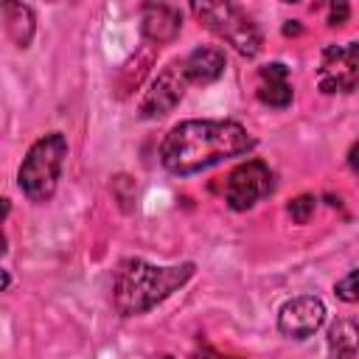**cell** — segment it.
<instances>
[{"instance_id":"obj_1","label":"cell","mask_w":359,"mask_h":359,"mask_svg":"<svg viewBox=\"0 0 359 359\" xmlns=\"http://www.w3.org/2000/svg\"><path fill=\"white\" fill-rule=\"evenodd\" d=\"M258 140L238 121H180L160 143V163L174 177L199 174L216 163L244 157Z\"/></svg>"},{"instance_id":"obj_2","label":"cell","mask_w":359,"mask_h":359,"mask_svg":"<svg viewBox=\"0 0 359 359\" xmlns=\"http://www.w3.org/2000/svg\"><path fill=\"white\" fill-rule=\"evenodd\" d=\"M194 272H196L194 261L157 266L143 258H123L112 280V306L121 317L146 314L157 303L171 297L177 289H182L194 278Z\"/></svg>"},{"instance_id":"obj_3","label":"cell","mask_w":359,"mask_h":359,"mask_svg":"<svg viewBox=\"0 0 359 359\" xmlns=\"http://www.w3.org/2000/svg\"><path fill=\"white\" fill-rule=\"evenodd\" d=\"M65 157H67V137L62 132H48L28 146L17 171V185L28 202L45 205L53 199L65 168Z\"/></svg>"},{"instance_id":"obj_4","label":"cell","mask_w":359,"mask_h":359,"mask_svg":"<svg viewBox=\"0 0 359 359\" xmlns=\"http://www.w3.org/2000/svg\"><path fill=\"white\" fill-rule=\"evenodd\" d=\"M191 11L199 17V22H205L208 31H213L219 39L233 45L241 56L252 59L261 53V45H264L261 28L252 22V17L241 6H236V3H194Z\"/></svg>"},{"instance_id":"obj_5","label":"cell","mask_w":359,"mask_h":359,"mask_svg":"<svg viewBox=\"0 0 359 359\" xmlns=\"http://www.w3.org/2000/svg\"><path fill=\"white\" fill-rule=\"evenodd\" d=\"M275 191V174L264 160H244L224 177V202L233 210H250Z\"/></svg>"},{"instance_id":"obj_6","label":"cell","mask_w":359,"mask_h":359,"mask_svg":"<svg viewBox=\"0 0 359 359\" xmlns=\"http://www.w3.org/2000/svg\"><path fill=\"white\" fill-rule=\"evenodd\" d=\"M317 90L325 95H345L359 87V42L328 45L317 67Z\"/></svg>"},{"instance_id":"obj_7","label":"cell","mask_w":359,"mask_h":359,"mask_svg":"<svg viewBox=\"0 0 359 359\" xmlns=\"http://www.w3.org/2000/svg\"><path fill=\"white\" fill-rule=\"evenodd\" d=\"M188 84H191V81L185 79L180 59L171 62L168 67H163V70L154 76V81L149 84V90H146V95H143V101H140V107H137L140 118L151 121V118L168 115V112L182 101Z\"/></svg>"},{"instance_id":"obj_8","label":"cell","mask_w":359,"mask_h":359,"mask_svg":"<svg viewBox=\"0 0 359 359\" xmlns=\"http://www.w3.org/2000/svg\"><path fill=\"white\" fill-rule=\"evenodd\" d=\"M325 323V303L317 294H297L278 311V331L289 339H309Z\"/></svg>"},{"instance_id":"obj_9","label":"cell","mask_w":359,"mask_h":359,"mask_svg":"<svg viewBox=\"0 0 359 359\" xmlns=\"http://www.w3.org/2000/svg\"><path fill=\"white\" fill-rule=\"evenodd\" d=\"M140 31L151 42H171L182 31V14L168 3H146L140 8Z\"/></svg>"},{"instance_id":"obj_10","label":"cell","mask_w":359,"mask_h":359,"mask_svg":"<svg viewBox=\"0 0 359 359\" xmlns=\"http://www.w3.org/2000/svg\"><path fill=\"white\" fill-rule=\"evenodd\" d=\"M258 101L272 107V109H286L294 98L292 81H289V67L283 62H269L258 70Z\"/></svg>"},{"instance_id":"obj_11","label":"cell","mask_w":359,"mask_h":359,"mask_svg":"<svg viewBox=\"0 0 359 359\" xmlns=\"http://www.w3.org/2000/svg\"><path fill=\"white\" fill-rule=\"evenodd\" d=\"M180 65H182V73L191 84H210L224 73L227 59H224V50L219 45H199L188 56H182Z\"/></svg>"},{"instance_id":"obj_12","label":"cell","mask_w":359,"mask_h":359,"mask_svg":"<svg viewBox=\"0 0 359 359\" xmlns=\"http://www.w3.org/2000/svg\"><path fill=\"white\" fill-rule=\"evenodd\" d=\"M3 20H6V34L17 48H28L36 31V20L31 6L25 3H3Z\"/></svg>"},{"instance_id":"obj_13","label":"cell","mask_w":359,"mask_h":359,"mask_svg":"<svg viewBox=\"0 0 359 359\" xmlns=\"http://www.w3.org/2000/svg\"><path fill=\"white\" fill-rule=\"evenodd\" d=\"M359 353V325L348 317L334 320L328 328V359H356Z\"/></svg>"},{"instance_id":"obj_14","label":"cell","mask_w":359,"mask_h":359,"mask_svg":"<svg viewBox=\"0 0 359 359\" xmlns=\"http://www.w3.org/2000/svg\"><path fill=\"white\" fill-rule=\"evenodd\" d=\"M314 208H317V199H314L311 194H300V196L289 199L286 213L292 216V222H294V224H306V222L314 216Z\"/></svg>"},{"instance_id":"obj_15","label":"cell","mask_w":359,"mask_h":359,"mask_svg":"<svg viewBox=\"0 0 359 359\" xmlns=\"http://www.w3.org/2000/svg\"><path fill=\"white\" fill-rule=\"evenodd\" d=\"M334 294H337V300H342V303H359V266L351 269L348 275H342V278L334 283Z\"/></svg>"},{"instance_id":"obj_16","label":"cell","mask_w":359,"mask_h":359,"mask_svg":"<svg viewBox=\"0 0 359 359\" xmlns=\"http://www.w3.org/2000/svg\"><path fill=\"white\" fill-rule=\"evenodd\" d=\"M351 14V6L348 3H331L328 6V25H342Z\"/></svg>"},{"instance_id":"obj_17","label":"cell","mask_w":359,"mask_h":359,"mask_svg":"<svg viewBox=\"0 0 359 359\" xmlns=\"http://www.w3.org/2000/svg\"><path fill=\"white\" fill-rule=\"evenodd\" d=\"M348 165H351L353 171H359V143L351 146V151H348Z\"/></svg>"},{"instance_id":"obj_18","label":"cell","mask_w":359,"mask_h":359,"mask_svg":"<svg viewBox=\"0 0 359 359\" xmlns=\"http://www.w3.org/2000/svg\"><path fill=\"white\" fill-rule=\"evenodd\" d=\"M196 359H236V356H222V353H216V351H210V348H205Z\"/></svg>"},{"instance_id":"obj_19","label":"cell","mask_w":359,"mask_h":359,"mask_svg":"<svg viewBox=\"0 0 359 359\" xmlns=\"http://www.w3.org/2000/svg\"><path fill=\"white\" fill-rule=\"evenodd\" d=\"M8 286H11V275L8 269H3V292H8Z\"/></svg>"},{"instance_id":"obj_20","label":"cell","mask_w":359,"mask_h":359,"mask_svg":"<svg viewBox=\"0 0 359 359\" xmlns=\"http://www.w3.org/2000/svg\"><path fill=\"white\" fill-rule=\"evenodd\" d=\"M151 359H174L171 353H160V356H151Z\"/></svg>"}]
</instances>
